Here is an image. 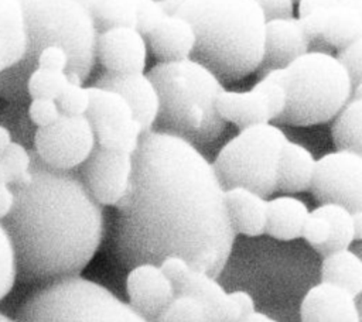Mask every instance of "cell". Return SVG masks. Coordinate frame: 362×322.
Masks as SVG:
<instances>
[{"label": "cell", "mask_w": 362, "mask_h": 322, "mask_svg": "<svg viewBox=\"0 0 362 322\" xmlns=\"http://www.w3.org/2000/svg\"><path fill=\"white\" fill-rule=\"evenodd\" d=\"M116 209L113 249L123 267L160 264L170 254L212 277L226 266L236 233L225 188L192 143L163 131L143 133L130 191Z\"/></svg>", "instance_id": "cell-1"}, {"label": "cell", "mask_w": 362, "mask_h": 322, "mask_svg": "<svg viewBox=\"0 0 362 322\" xmlns=\"http://www.w3.org/2000/svg\"><path fill=\"white\" fill-rule=\"evenodd\" d=\"M31 178L13 185L14 206L3 219L21 282H52L79 275L105 234L100 205L81 175L57 169L31 151Z\"/></svg>", "instance_id": "cell-2"}, {"label": "cell", "mask_w": 362, "mask_h": 322, "mask_svg": "<svg viewBox=\"0 0 362 322\" xmlns=\"http://www.w3.org/2000/svg\"><path fill=\"white\" fill-rule=\"evenodd\" d=\"M161 4L168 14L192 24L197 42L191 58L222 83L257 71L267 23L257 0H161Z\"/></svg>", "instance_id": "cell-3"}, {"label": "cell", "mask_w": 362, "mask_h": 322, "mask_svg": "<svg viewBox=\"0 0 362 322\" xmlns=\"http://www.w3.org/2000/svg\"><path fill=\"white\" fill-rule=\"evenodd\" d=\"M25 17L28 48L25 58L3 72L0 95L13 97L27 89V79L37 68L38 54L49 45L62 47L69 56L66 73L85 80L96 59L98 27L92 11L79 0H20Z\"/></svg>", "instance_id": "cell-4"}, {"label": "cell", "mask_w": 362, "mask_h": 322, "mask_svg": "<svg viewBox=\"0 0 362 322\" xmlns=\"http://www.w3.org/2000/svg\"><path fill=\"white\" fill-rule=\"evenodd\" d=\"M157 88L160 110L153 130L174 134L194 145L214 141L226 121L216 109L222 80L201 62L187 58L158 62L147 71Z\"/></svg>", "instance_id": "cell-5"}, {"label": "cell", "mask_w": 362, "mask_h": 322, "mask_svg": "<svg viewBox=\"0 0 362 322\" xmlns=\"http://www.w3.org/2000/svg\"><path fill=\"white\" fill-rule=\"evenodd\" d=\"M264 76L286 89L287 105L276 121L288 126L325 123L335 117L352 96L348 69L337 55L324 51H308Z\"/></svg>", "instance_id": "cell-6"}, {"label": "cell", "mask_w": 362, "mask_h": 322, "mask_svg": "<svg viewBox=\"0 0 362 322\" xmlns=\"http://www.w3.org/2000/svg\"><path fill=\"white\" fill-rule=\"evenodd\" d=\"M17 322H151L106 287L81 275L57 280L31 294Z\"/></svg>", "instance_id": "cell-7"}, {"label": "cell", "mask_w": 362, "mask_h": 322, "mask_svg": "<svg viewBox=\"0 0 362 322\" xmlns=\"http://www.w3.org/2000/svg\"><path fill=\"white\" fill-rule=\"evenodd\" d=\"M287 141L284 131L272 123L240 130L212 162L223 188L245 186L270 196L277 191V167Z\"/></svg>", "instance_id": "cell-8"}, {"label": "cell", "mask_w": 362, "mask_h": 322, "mask_svg": "<svg viewBox=\"0 0 362 322\" xmlns=\"http://www.w3.org/2000/svg\"><path fill=\"white\" fill-rule=\"evenodd\" d=\"M96 147L95 131L86 114H62L45 127H37L34 151L47 165L74 169L82 165Z\"/></svg>", "instance_id": "cell-9"}, {"label": "cell", "mask_w": 362, "mask_h": 322, "mask_svg": "<svg viewBox=\"0 0 362 322\" xmlns=\"http://www.w3.org/2000/svg\"><path fill=\"white\" fill-rule=\"evenodd\" d=\"M88 89L90 102L86 117L95 131L96 144L134 154L143 129L129 103L112 89L93 85Z\"/></svg>", "instance_id": "cell-10"}, {"label": "cell", "mask_w": 362, "mask_h": 322, "mask_svg": "<svg viewBox=\"0 0 362 322\" xmlns=\"http://www.w3.org/2000/svg\"><path fill=\"white\" fill-rule=\"evenodd\" d=\"M311 192L320 203L362 210V155L337 150L317 160Z\"/></svg>", "instance_id": "cell-11"}, {"label": "cell", "mask_w": 362, "mask_h": 322, "mask_svg": "<svg viewBox=\"0 0 362 322\" xmlns=\"http://www.w3.org/2000/svg\"><path fill=\"white\" fill-rule=\"evenodd\" d=\"M81 177L100 205L116 206L132 186L133 154L96 144L81 165Z\"/></svg>", "instance_id": "cell-12"}, {"label": "cell", "mask_w": 362, "mask_h": 322, "mask_svg": "<svg viewBox=\"0 0 362 322\" xmlns=\"http://www.w3.org/2000/svg\"><path fill=\"white\" fill-rule=\"evenodd\" d=\"M303 237L324 257L349 249L355 240L352 212L338 203H321L310 212Z\"/></svg>", "instance_id": "cell-13"}, {"label": "cell", "mask_w": 362, "mask_h": 322, "mask_svg": "<svg viewBox=\"0 0 362 322\" xmlns=\"http://www.w3.org/2000/svg\"><path fill=\"white\" fill-rule=\"evenodd\" d=\"M147 56L146 38L132 27H112L98 35L96 58L113 73H139L144 71Z\"/></svg>", "instance_id": "cell-14"}, {"label": "cell", "mask_w": 362, "mask_h": 322, "mask_svg": "<svg viewBox=\"0 0 362 322\" xmlns=\"http://www.w3.org/2000/svg\"><path fill=\"white\" fill-rule=\"evenodd\" d=\"M126 291L130 305L151 322L177 294L160 266L153 263H141L129 270Z\"/></svg>", "instance_id": "cell-15"}, {"label": "cell", "mask_w": 362, "mask_h": 322, "mask_svg": "<svg viewBox=\"0 0 362 322\" xmlns=\"http://www.w3.org/2000/svg\"><path fill=\"white\" fill-rule=\"evenodd\" d=\"M93 86L117 92L132 107L143 133L153 130L160 110V97L156 85L147 73H113L105 71L96 78Z\"/></svg>", "instance_id": "cell-16"}, {"label": "cell", "mask_w": 362, "mask_h": 322, "mask_svg": "<svg viewBox=\"0 0 362 322\" xmlns=\"http://www.w3.org/2000/svg\"><path fill=\"white\" fill-rule=\"evenodd\" d=\"M308 49L310 40L298 17L270 20L266 23L264 52L257 72L263 78L270 71L287 66Z\"/></svg>", "instance_id": "cell-17"}, {"label": "cell", "mask_w": 362, "mask_h": 322, "mask_svg": "<svg viewBox=\"0 0 362 322\" xmlns=\"http://www.w3.org/2000/svg\"><path fill=\"white\" fill-rule=\"evenodd\" d=\"M98 31L132 27L146 37L167 14L158 0H99L92 10Z\"/></svg>", "instance_id": "cell-18"}, {"label": "cell", "mask_w": 362, "mask_h": 322, "mask_svg": "<svg viewBox=\"0 0 362 322\" xmlns=\"http://www.w3.org/2000/svg\"><path fill=\"white\" fill-rule=\"evenodd\" d=\"M300 316L301 322H361L355 297L324 281L305 292L300 305Z\"/></svg>", "instance_id": "cell-19"}, {"label": "cell", "mask_w": 362, "mask_h": 322, "mask_svg": "<svg viewBox=\"0 0 362 322\" xmlns=\"http://www.w3.org/2000/svg\"><path fill=\"white\" fill-rule=\"evenodd\" d=\"M144 38L148 49L160 62L191 58L197 42L192 24L181 16L168 13Z\"/></svg>", "instance_id": "cell-20"}, {"label": "cell", "mask_w": 362, "mask_h": 322, "mask_svg": "<svg viewBox=\"0 0 362 322\" xmlns=\"http://www.w3.org/2000/svg\"><path fill=\"white\" fill-rule=\"evenodd\" d=\"M177 294L195 297L204 305L208 322H238L243 316L230 292L205 271L194 268Z\"/></svg>", "instance_id": "cell-21"}, {"label": "cell", "mask_w": 362, "mask_h": 322, "mask_svg": "<svg viewBox=\"0 0 362 322\" xmlns=\"http://www.w3.org/2000/svg\"><path fill=\"white\" fill-rule=\"evenodd\" d=\"M216 109L225 121L240 130L273 120L267 97L257 83L245 92L225 89L216 100Z\"/></svg>", "instance_id": "cell-22"}, {"label": "cell", "mask_w": 362, "mask_h": 322, "mask_svg": "<svg viewBox=\"0 0 362 322\" xmlns=\"http://www.w3.org/2000/svg\"><path fill=\"white\" fill-rule=\"evenodd\" d=\"M225 203L235 233L245 236L266 233L267 201L264 196L245 186H233L225 189Z\"/></svg>", "instance_id": "cell-23"}, {"label": "cell", "mask_w": 362, "mask_h": 322, "mask_svg": "<svg viewBox=\"0 0 362 322\" xmlns=\"http://www.w3.org/2000/svg\"><path fill=\"white\" fill-rule=\"evenodd\" d=\"M317 160L304 145L287 141L277 167V189L288 193L311 189Z\"/></svg>", "instance_id": "cell-24"}, {"label": "cell", "mask_w": 362, "mask_h": 322, "mask_svg": "<svg viewBox=\"0 0 362 322\" xmlns=\"http://www.w3.org/2000/svg\"><path fill=\"white\" fill-rule=\"evenodd\" d=\"M308 215V206L298 198L290 195L273 198L267 201L266 233L277 240L303 237Z\"/></svg>", "instance_id": "cell-25"}, {"label": "cell", "mask_w": 362, "mask_h": 322, "mask_svg": "<svg viewBox=\"0 0 362 322\" xmlns=\"http://www.w3.org/2000/svg\"><path fill=\"white\" fill-rule=\"evenodd\" d=\"M321 280L338 285L355 298L362 294V258L344 249L324 257L321 264Z\"/></svg>", "instance_id": "cell-26"}, {"label": "cell", "mask_w": 362, "mask_h": 322, "mask_svg": "<svg viewBox=\"0 0 362 322\" xmlns=\"http://www.w3.org/2000/svg\"><path fill=\"white\" fill-rule=\"evenodd\" d=\"M362 35V16L351 6L338 3L327 10L322 40L338 51Z\"/></svg>", "instance_id": "cell-27"}, {"label": "cell", "mask_w": 362, "mask_h": 322, "mask_svg": "<svg viewBox=\"0 0 362 322\" xmlns=\"http://www.w3.org/2000/svg\"><path fill=\"white\" fill-rule=\"evenodd\" d=\"M338 150L362 155V99H351L335 116L331 129Z\"/></svg>", "instance_id": "cell-28"}, {"label": "cell", "mask_w": 362, "mask_h": 322, "mask_svg": "<svg viewBox=\"0 0 362 322\" xmlns=\"http://www.w3.org/2000/svg\"><path fill=\"white\" fill-rule=\"evenodd\" d=\"M31 153L20 143L11 141L0 153V167L3 168L8 185L24 184L31 178Z\"/></svg>", "instance_id": "cell-29"}, {"label": "cell", "mask_w": 362, "mask_h": 322, "mask_svg": "<svg viewBox=\"0 0 362 322\" xmlns=\"http://www.w3.org/2000/svg\"><path fill=\"white\" fill-rule=\"evenodd\" d=\"M154 322H208L204 305L189 294H175Z\"/></svg>", "instance_id": "cell-30"}, {"label": "cell", "mask_w": 362, "mask_h": 322, "mask_svg": "<svg viewBox=\"0 0 362 322\" xmlns=\"http://www.w3.org/2000/svg\"><path fill=\"white\" fill-rule=\"evenodd\" d=\"M66 72L51 71L37 66L27 79V93L33 99H54L61 95L68 85Z\"/></svg>", "instance_id": "cell-31"}, {"label": "cell", "mask_w": 362, "mask_h": 322, "mask_svg": "<svg viewBox=\"0 0 362 322\" xmlns=\"http://www.w3.org/2000/svg\"><path fill=\"white\" fill-rule=\"evenodd\" d=\"M17 280L16 250L11 237L0 220V301L11 291Z\"/></svg>", "instance_id": "cell-32"}, {"label": "cell", "mask_w": 362, "mask_h": 322, "mask_svg": "<svg viewBox=\"0 0 362 322\" xmlns=\"http://www.w3.org/2000/svg\"><path fill=\"white\" fill-rule=\"evenodd\" d=\"M57 105L62 114L68 116H81L86 114L89 107V89L83 88L82 85H76L72 82H68V85L64 88L61 95L57 97Z\"/></svg>", "instance_id": "cell-33"}, {"label": "cell", "mask_w": 362, "mask_h": 322, "mask_svg": "<svg viewBox=\"0 0 362 322\" xmlns=\"http://www.w3.org/2000/svg\"><path fill=\"white\" fill-rule=\"evenodd\" d=\"M25 34V17L20 0H0V35Z\"/></svg>", "instance_id": "cell-34"}, {"label": "cell", "mask_w": 362, "mask_h": 322, "mask_svg": "<svg viewBox=\"0 0 362 322\" xmlns=\"http://www.w3.org/2000/svg\"><path fill=\"white\" fill-rule=\"evenodd\" d=\"M27 34L13 37L0 35V73L20 64L27 55Z\"/></svg>", "instance_id": "cell-35"}, {"label": "cell", "mask_w": 362, "mask_h": 322, "mask_svg": "<svg viewBox=\"0 0 362 322\" xmlns=\"http://www.w3.org/2000/svg\"><path fill=\"white\" fill-rule=\"evenodd\" d=\"M351 75L352 88L362 80V35L337 54Z\"/></svg>", "instance_id": "cell-36"}, {"label": "cell", "mask_w": 362, "mask_h": 322, "mask_svg": "<svg viewBox=\"0 0 362 322\" xmlns=\"http://www.w3.org/2000/svg\"><path fill=\"white\" fill-rule=\"evenodd\" d=\"M28 116L37 127H45L61 116V110L54 99H33L28 106Z\"/></svg>", "instance_id": "cell-37"}, {"label": "cell", "mask_w": 362, "mask_h": 322, "mask_svg": "<svg viewBox=\"0 0 362 322\" xmlns=\"http://www.w3.org/2000/svg\"><path fill=\"white\" fill-rule=\"evenodd\" d=\"M158 266L163 270V273L165 274V277L173 282L175 292L185 282V280L194 270L191 267V264L184 257L175 256V254H170V256L164 257Z\"/></svg>", "instance_id": "cell-38"}, {"label": "cell", "mask_w": 362, "mask_h": 322, "mask_svg": "<svg viewBox=\"0 0 362 322\" xmlns=\"http://www.w3.org/2000/svg\"><path fill=\"white\" fill-rule=\"evenodd\" d=\"M37 66L51 69V71L66 72V69L69 66V56L62 47L49 45V47H45L38 54Z\"/></svg>", "instance_id": "cell-39"}, {"label": "cell", "mask_w": 362, "mask_h": 322, "mask_svg": "<svg viewBox=\"0 0 362 322\" xmlns=\"http://www.w3.org/2000/svg\"><path fill=\"white\" fill-rule=\"evenodd\" d=\"M327 10L328 8H315L304 16H298V20L303 25V30L305 35L311 42H324L322 40V32H324V25H325V17H327Z\"/></svg>", "instance_id": "cell-40"}, {"label": "cell", "mask_w": 362, "mask_h": 322, "mask_svg": "<svg viewBox=\"0 0 362 322\" xmlns=\"http://www.w3.org/2000/svg\"><path fill=\"white\" fill-rule=\"evenodd\" d=\"M266 21L294 17V0H257Z\"/></svg>", "instance_id": "cell-41"}, {"label": "cell", "mask_w": 362, "mask_h": 322, "mask_svg": "<svg viewBox=\"0 0 362 322\" xmlns=\"http://www.w3.org/2000/svg\"><path fill=\"white\" fill-rule=\"evenodd\" d=\"M14 191L8 184H0V220L6 219V216L11 212L14 206Z\"/></svg>", "instance_id": "cell-42"}, {"label": "cell", "mask_w": 362, "mask_h": 322, "mask_svg": "<svg viewBox=\"0 0 362 322\" xmlns=\"http://www.w3.org/2000/svg\"><path fill=\"white\" fill-rule=\"evenodd\" d=\"M339 0H298V16H304L315 8H331Z\"/></svg>", "instance_id": "cell-43"}, {"label": "cell", "mask_w": 362, "mask_h": 322, "mask_svg": "<svg viewBox=\"0 0 362 322\" xmlns=\"http://www.w3.org/2000/svg\"><path fill=\"white\" fill-rule=\"evenodd\" d=\"M230 295L235 299V302L238 304V306L240 308L243 316L250 314V312H253V311H256L255 309V301H253V298H252V295L249 292H246L243 290H236V291H232Z\"/></svg>", "instance_id": "cell-44"}, {"label": "cell", "mask_w": 362, "mask_h": 322, "mask_svg": "<svg viewBox=\"0 0 362 322\" xmlns=\"http://www.w3.org/2000/svg\"><path fill=\"white\" fill-rule=\"evenodd\" d=\"M238 322H279V321H276L274 318H272L263 312L253 311V312L242 316Z\"/></svg>", "instance_id": "cell-45"}, {"label": "cell", "mask_w": 362, "mask_h": 322, "mask_svg": "<svg viewBox=\"0 0 362 322\" xmlns=\"http://www.w3.org/2000/svg\"><path fill=\"white\" fill-rule=\"evenodd\" d=\"M352 217H354V234H355V240H362V210L354 212V213H352Z\"/></svg>", "instance_id": "cell-46"}, {"label": "cell", "mask_w": 362, "mask_h": 322, "mask_svg": "<svg viewBox=\"0 0 362 322\" xmlns=\"http://www.w3.org/2000/svg\"><path fill=\"white\" fill-rule=\"evenodd\" d=\"M10 143H11V134L8 129H6L4 126H0V150L6 148Z\"/></svg>", "instance_id": "cell-47"}, {"label": "cell", "mask_w": 362, "mask_h": 322, "mask_svg": "<svg viewBox=\"0 0 362 322\" xmlns=\"http://www.w3.org/2000/svg\"><path fill=\"white\" fill-rule=\"evenodd\" d=\"M341 3L354 7L362 16V0H341Z\"/></svg>", "instance_id": "cell-48"}, {"label": "cell", "mask_w": 362, "mask_h": 322, "mask_svg": "<svg viewBox=\"0 0 362 322\" xmlns=\"http://www.w3.org/2000/svg\"><path fill=\"white\" fill-rule=\"evenodd\" d=\"M351 99H362V80L352 88Z\"/></svg>", "instance_id": "cell-49"}, {"label": "cell", "mask_w": 362, "mask_h": 322, "mask_svg": "<svg viewBox=\"0 0 362 322\" xmlns=\"http://www.w3.org/2000/svg\"><path fill=\"white\" fill-rule=\"evenodd\" d=\"M85 7H88L90 11L93 10V7L96 6V3L99 1V0H79Z\"/></svg>", "instance_id": "cell-50"}, {"label": "cell", "mask_w": 362, "mask_h": 322, "mask_svg": "<svg viewBox=\"0 0 362 322\" xmlns=\"http://www.w3.org/2000/svg\"><path fill=\"white\" fill-rule=\"evenodd\" d=\"M0 322H17V319L10 318L8 315H6V314H3V312L0 311Z\"/></svg>", "instance_id": "cell-51"}, {"label": "cell", "mask_w": 362, "mask_h": 322, "mask_svg": "<svg viewBox=\"0 0 362 322\" xmlns=\"http://www.w3.org/2000/svg\"><path fill=\"white\" fill-rule=\"evenodd\" d=\"M362 295V294H361ZM358 306H359V314H361V322H362V299L359 301V304H358Z\"/></svg>", "instance_id": "cell-52"}, {"label": "cell", "mask_w": 362, "mask_h": 322, "mask_svg": "<svg viewBox=\"0 0 362 322\" xmlns=\"http://www.w3.org/2000/svg\"><path fill=\"white\" fill-rule=\"evenodd\" d=\"M0 153H1V150H0Z\"/></svg>", "instance_id": "cell-53"}, {"label": "cell", "mask_w": 362, "mask_h": 322, "mask_svg": "<svg viewBox=\"0 0 362 322\" xmlns=\"http://www.w3.org/2000/svg\"><path fill=\"white\" fill-rule=\"evenodd\" d=\"M158 1H161V0H158Z\"/></svg>", "instance_id": "cell-54"}, {"label": "cell", "mask_w": 362, "mask_h": 322, "mask_svg": "<svg viewBox=\"0 0 362 322\" xmlns=\"http://www.w3.org/2000/svg\"><path fill=\"white\" fill-rule=\"evenodd\" d=\"M294 1H297V0H294Z\"/></svg>", "instance_id": "cell-55"}, {"label": "cell", "mask_w": 362, "mask_h": 322, "mask_svg": "<svg viewBox=\"0 0 362 322\" xmlns=\"http://www.w3.org/2000/svg\"><path fill=\"white\" fill-rule=\"evenodd\" d=\"M339 1H341V0H339Z\"/></svg>", "instance_id": "cell-56"}]
</instances>
